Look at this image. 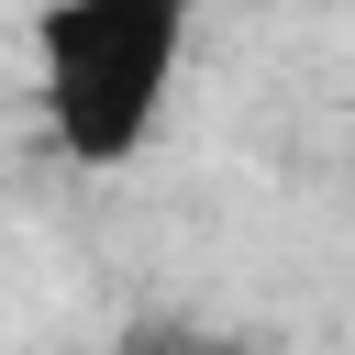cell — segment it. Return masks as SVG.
Masks as SVG:
<instances>
[{
	"label": "cell",
	"instance_id": "cell-1",
	"mask_svg": "<svg viewBox=\"0 0 355 355\" xmlns=\"http://www.w3.org/2000/svg\"><path fill=\"white\" fill-rule=\"evenodd\" d=\"M178 55H189V0H44L33 11L44 133L78 166H133L166 122Z\"/></svg>",
	"mask_w": 355,
	"mask_h": 355
}]
</instances>
